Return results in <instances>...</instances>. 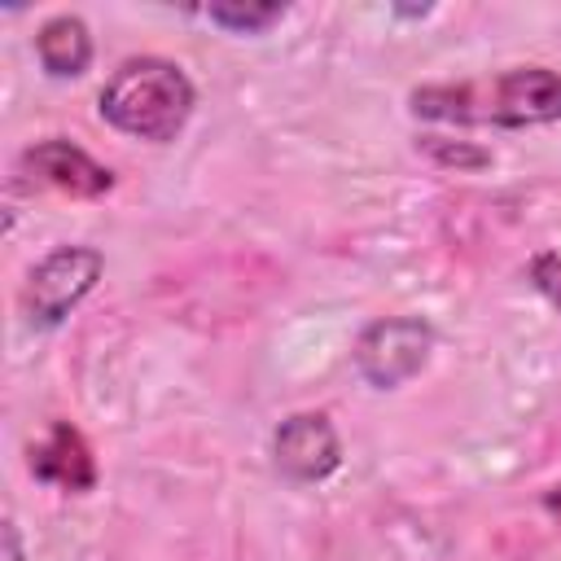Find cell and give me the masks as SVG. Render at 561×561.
<instances>
[{
  "label": "cell",
  "mask_w": 561,
  "mask_h": 561,
  "mask_svg": "<svg viewBox=\"0 0 561 561\" xmlns=\"http://www.w3.org/2000/svg\"><path fill=\"white\" fill-rule=\"evenodd\" d=\"M408 110L425 123L456 127H548L561 118V70L508 66L482 79L425 83L408 92Z\"/></svg>",
  "instance_id": "1"
},
{
  "label": "cell",
  "mask_w": 561,
  "mask_h": 561,
  "mask_svg": "<svg viewBox=\"0 0 561 561\" xmlns=\"http://www.w3.org/2000/svg\"><path fill=\"white\" fill-rule=\"evenodd\" d=\"M193 105H197V88L184 75V66L153 53L118 61V70L105 79L96 96V110L114 131L149 145H171L188 127Z\"/></svg>",
  "instance_id": "2"
},
{
  "label": "cell",
  "mask_w": 561,
  "mask_h": 561,
  "mask_svg": "<svg viewBox=\"0 0 561 561\" xmlns=\"http://www.w3.org/2000/svg\"><path fill=\"white\" fill-rule=\"evenodd\" d=\"M105 254L96 245H53L22 285V311L31 329H57L101 280Z\"/></svg>",
  "instance_id": "3"
},
{
  "label": "cell",
  "mask_w": 561,
  "mask_h": 561,
  "mask_svg": "<svg viewBox=\"0 0 561 561\" xmlns=\"http://www.w3.org/2000/svg\"><path fill=\"white\" fill-rule=\"evenodd\" d=\"M430 351H434V324L425 316H381L364 324L351 359L373 390H399L430 364Z\"/></svg>",
  "instance_id": "4"
},
{
  "label": "cell",
  "mask_w": 561,
  "mask_h": 561,
  "mask_svg": "<svg viewBox=\"0 0 561 561\" xmlns=\"http://www.w3.org/2000/svg\"><path fill=\"white\" fill-rule=\"evenodd\" d=\"M18 171L26 175V184L53 188L75 202H96L114 188V171L66 136H48V140H35L31 149H22Z\"/></svg>",
  "instance_id": "5"
},
{
  "label": "cell",
  "mask_w": 561,
  "mask_h": 561,
  "mask_svg": "<svg viewBox=\"0 0 561 561\" xmlns=\"http://www.w3.org/2000/svg\"><path fill=\"white\" fill-rule=\"evenodd\" d=\"M272 460L289 482H324L342 469V438L324 412H294L272 434Z\"/></svg>",
  "instance_id": "6"
},
{
  "label": "cell",
  "mask_w": 561,
  "mask_h": 561,
  "mask_svg": "<svg viewBox=\"0 0 561 561\" xmlns=\"http://www.w3.org/2000/svg\"><path fill=\"white\" fill-rule=\"evenodd\" d=\"M26 469L35 482L70 491V495H83L96 486V456L70 421H53L48 434L26 447Z\"/></svg>",
  "instance_id": "7"
},
{
  "label": "cell",
  "mask_w": 561,
  "mask_h": 561,
  "mask_svg": "<svg viewBox=\"0 0 561 561\" xmlns=\"http://www.w3.org/2000/svg\"><path fill=\"white\" fill-rule=\"evenodd\" d=\"M35 57L48 79H79L92 66V31L79 13H53L35 31Z\"/></svg>",
  "instance_id": "8"
},
{
  "label": "cell",
  "mask_w": 561,
  "mask_h": 561,
  "mask_svg": "<svg viewBox=\"0 0 561 561\" xmlns=\"http://www.w3.org/2000/svg\"><path fill=\"white\" fill-rule=\"evenodd\" d=\"M197 13L228 35H267L276 22H285L289 9L272 0H215V4H202Z\"/></svg>",
  "instance_id": "9"
},
{
  "label": "cell",
  "mask_w": 561,
  "mask_h": 561,
  "mask_svg": "<svg viewBox=\"0 0 561 561\" xmlns=\"http://www.w3.org/2000/svg\"><path fill=\"white\" fill-rule=\"evenodd\" d=\"M416 149H425L434 162L443 167H456V171H478V167H491V153L469 145V140H447V136H421Z\"/></svg>",
  "instance_id": "10"
},
{
  "label": "cell",
  "mask_w": 561,
  "mask_h": 561,
  "mask_svg": "<svg viewBox=\"0 0 561 561\" xmlns=\"http://www.w3.org/2000/svg\"><path fill=\"white\" fill-rule=\"evenodd\" d=\"M526 276H530V285H535L552 307H561V254H557V250H539V254L530 259Z\"/></svg>",
  "instance_id": "11"
},
{
  "label": "cell",
  "mask_w": 561,
  "mask_h": 561,
  "mask_svg": "<svg viewBox=\"0 0 561 561\" xmlns=\"http://www.w3.org/2000/svg\"><path fill=\"white\" fill-rule=\"evenodd\" d=\"M0 535H4V561H26V548H22V526H18L13 517H4Z\"/></svg>",
  "instance_id": "12"
},
{
  "label": "cell",
  "mask_w": 561,
  "mask_h": 561,
  "mask_svg": "<svg viewBox=\"0 0 561 561\" xmlns=\"http://www.w3.org/2000/svg\"><path fill=\"white\" fill-rule=\"evenodd\" d=\"M543 508H548V513H552V517L561 522V482H557V486H552V491L543 495Z\"/></svg>",
  "instance_id": "13"
}]
</instances>
